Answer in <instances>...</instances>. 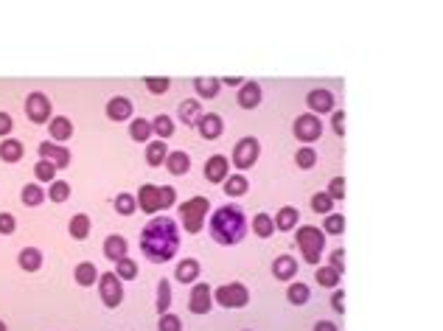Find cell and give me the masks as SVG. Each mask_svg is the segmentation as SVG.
Returning a JSON list of instances; mask_svg holds the SVG:
<instances>
[{
    "label": "cell",
    "instance_id": "1",
    "mask_svg": "<svg viewBox=\"0 0 443 331\" xmlns=\"http://www.w3.org/2000/svg\"><path fill=\"white\" fill-rule=\"evenodd\" d=\"M180 250V225L171 217H155L140 230V253L152 264H166Z\"/></svg>",
    "mask_w": 443,
    "mask_h": 331
},
{
    "label": "cell",
    "instance_id": "2",
    "mask_svg": "<svg viewBox=\"0 0 443 331\" xmlns=\"http://www.w3.org/2000/svg\"><path fill=\"white\" fill-rule=\"evenodd\" d=\"M208 233L216 245L222 247H233L239 245L242 238L247 236V217L239 205H225V208H216L211 214V222H208Z\"/></svg>",
    "mask_w": 443,
    "mask_h": 331
},
{
    "label": "cell",
    "instance_id": "3",
    "mask_svg": "<svg viewBox=\"0 0 443 331\" xmlns=\"http://www.w3.org/2000/svg\"><path fill=\"white\" fill-rule=\"evenodd\" d=\"M294 242H298V247L303 253V261L317 267L322 250H326V233L314 225H303V228H298V233H294Z\"/></svg>",
    "mask_w": 443,
    "mask_h": 331
},
{
    "label": "cell",
    "instance_id": "4",
    "mask_svg": "<svg viewBox=\"0 0 443 331\" xmlns=\"http://www.w3.org/2000/svg\"><path fill=\"white\" fill-rule=\"evenodd\" d=\"M177 210H180L183 230L199 233L205 228V217H208V210H211V202H208V197H191V199H186Z\"/></svg>",
    "mask_w": 443,
    "mask_h": 331
},
{
    "label": "cell",
    "instance_id": "5",
    "mask_svg": "<svg viewBox=\"0 0 443 331\" xmlns=\"http://www.w3.org/2000/svg\"><path fill=\"white\" fill-rule=\"evenodd\" d=\"M258 155H261V143H258V138L247 135V138H242L239 143L233 146L230 163L239 169V171H247V169H253V166L258 163Z\"/></svg>",
    "mask_w": 443,
    "mask_h": 331
},
{
    "label": "cell",
    "instance_id": "6",
    "mask_svg": "<svg viewBox=\"0 0 443 331\" xmlns=\"http://www.w3.org/2000/svg\"><path fill=\"white\" fill-rule=\"evenodd\" d=\"M99 295L107 309H118L124 304V281L115 273H99Z\"/></svg>",
    "mask_w": 443,
    "mask_h": 331
},
{
    "label": "cell",
    "instance_id": "7",
    "mask_svg": "<svg viewBox=\"0 0 443 331\" xmlns=\"http://www.w3.org/2000/svg\"><path fill=\"white\" fill-rule=\"evenodd\" d=\"M214 300L225 309H242L250 304V292L244 284H222L219 289H214Z\"/></svg>",
    "mask_w": 443,
    "mask_h": 331
},
{
    "label": "cell",
    "instance_id": "8",
    "mask_svg": "<svg viewBox=\"0 0 443 331\" xmlns=\"http://www.w3.org/2000/svg\"><path fill=\"white\" fill-rule=\"evenodd\" d=\"M292 132H294V138L303 140V143L309 146L312 140H320V135H322V121H320L317 115H312V112L298 115V118H294Z\"/></svg>",
    "mask_w": 443,
    "mask_h": 331
},
{
    "label": "cell",
    "instance_id": "9",
    "mask_svg": "<svg viewBox=\"0 0 443 331\" xmlns=\"http://www.w3.org/2000/svg\"><path fill=\"white\" fill-rule=\"evenodd\" d=\"M214 309V289L208 284H194L188 295V312L191 315H208Z\"/></svg>",
    "mask_w": 443,
    "mask_h": 331
},
{
    "label": "cell",
    "instance_id": "10",
    "mask_svg": "<svg viewBox=\"0 0 443 331\" xmlns=\"http://www.w3.org/2000/svg\"><path fill=\"white\" fill-rule=\"evenodd\" d=\"M25 115L31 118V124H48V118H51V99L45 93L25 96Z\"/></svg>",
    "mask_w": 443,
    "mask_h": 331
},
{
    "label": "cell",
    "instance_id": "11",
    "mask_svg": "<svg viewBox=\"0 0 443 331\" xmlns=\"http://www.w3.org/2000/svg\"><path fill=\"white\" fill-rule=\"evenodd\" d=\"M40 160L53 163L56 171H59V169H68V166H71V149H68V146H59V143L42 140V143H40Z\"/></svg>",
    "mask_w": 443,
    "mask_h": 331
},
{
    "label": "cell",
    "instance_id": "12",
    "mask_svg": "<svg viewBox=\"0 0 443 331\" xmlns=\"http://www.w3.org/2000/svg\"><path fill=\"white\" fill-rule=\"evenodd\" d=\"M197 132H199L205 140H216V138L225 132L222 115H216V112H202V118L197 121Z\"/></svg>",
    "mask_w": 443,
    "mask_h": 331
},
{
    "label": "cell",
    "instance_id": "13",
    "mask_svg": "<svg viewBox=\"0 0 443 331\" xmlns=\"http://www.w3.org/2000/svg\"><path fill=\"white\" fill-rule=\"evenodd\" d=\"M138 208L143 210V214H157V210H160V186H155V183L140 186V191H138Z\"/></svg>",
    "mask_w": 443,
    "mask_h": 331
},
{
    "label": "cell",
    "instance_id": "14",
    "mask_svg": "<svg viewBox=\"0 0 443 331\" xmlns=\"http://www.w3.org/2000/svg\"><path fill=\"white\" fill-rule=\"evenodd\" d=\"M227 169H230V163L225 155H211L208 163H205V180H208V183H225L230 177Z\"/></svg>",
    "mask_w": 443,
    "mask_h": 331
},
{
    "label": "cell",
    "instance_id": "15",
    "mask_svg": "<svg viewBox=\"0 0 443 331\" xmlns=\"http://www.w3.org/2000/svg\"><path fill=\"white\" fill-rule=\"evenodd\" d=\"M306 104L312 110V115H326V112H334V96L329 90H312L306 96Z\"/></svg>",
    "mask_w": 443,
    "mask_h": 331
},
{
    "label": "cell",
    "instance_id": "16",
    "mask_svg": "<svg viewBox=\"0 0 443 331\" xmlns=\"http://www.w3.org/2000/svg\"><path fill=\"white\" fill-rule=\"evenodd\" d=\"M261 104V84L247 79L242 87H239V107L242 110H255Z\"/></svg>",
    "mask_w": 443,
    "mask_h": 331
},
{
    "label": "cell",
    "instance_id": "17",
    "mask_svg": "<svg viewBox=\"0 0 443 331\" xmlns=\"http://www.w3.org/2000/svg\"><path fill=\"white\" fill-rule=\"evenodd\" d=\"M107 118L110 121H127V118H132V101L124 99V96H115L107 101Z\"/></svg>",
    "mask_w": 443,
    "mask_h": 331
},
{
    "label": "cell",
    "instance_id": "18",
    "mask_svg": "<svg viewBox=\"0 0 443 331\" xmlns=\"http://www.w3.org/2000/svg\"><path fill=\"white\" fill-rule=\"evenodd\" d=\"M48 132H51V138H53V140H59V146H62L65 140H71V138H73V124H71V118H65V115L51 118Z\"/></svg>",
    "mask_w": 443,
    "mask_h": 331
},
{
    "label": "cell",
    "instance_id": "19",
    "mask_svg": "<svg viewBox=\"0 0 443 331\" xmlns=\"http://www.w3.org/2000/svg\"><path fill=\"white\" fill-rule=\"evenodd\" d=\"M273 275L278 281H294V275H298V261L292 256H278L273 261Z\"/></svg>",
    "mask_w": 443,
    "mask_h": 331
},
{
    "label": "cell",
    "instance_id": "20",
    "mask_svg": "<svg viewBox=\"0 0 443 331\" xmlns=\"http://www.w3.org/2000/svg\"><path fill=\"white\" fill-rule=\"evenodd\" d=\"M127 250H129V245H127L124 236H107L104 238V258L118 264L121 258H127Z\"/></svg>",
    "mask_w": 443,
    "mask_h": 331
},
{
    "label": "cell",
    "instance_id": "21",
    "mask_svg": "<svg viewBox=\"0 0 443 331\" xmlns=\"http://www.w3.org/2000/svg\"><path fill=\"white\" fill-rule=\"evenodd\" d=\"M177 115H180L183 127H197V121L202 118V104H199V99H186V101L180 104V110H177Z\"/></svg>",
    "mask_w": 443,
    "mask_h": 331
},
{
    "label": "cell",
    "instance_id": "22",
    "mask_svg": "<svg viewBox=\"0 0 443 331\" xmlns=\"http://www.w3.org/2000/svg\"><path fill=\"white\" fill-rule=\"evenodd\" d=\"M23 155H25V149H23V143L17 138H3L0 140V160L3 163H20Z\"/></svg>",
    "mask_w": 443,
    "mask_h": 331
},
{
    "label": "cell",
    "instance_id": "23",
    "mask_svg": "<svg viewBox=\"0 0 443 331\" xmlns=\"http://www.w3.org/2000/svg\"><path fill=\"white\" fill-rule=\"evenodd\" d=\"M174 278L180 284H194L199 278V261L197 258H183L174 269Z\"/></svg>",
    "mask_w": 443,
    "mask_h": 331
},
{
    "label": "cell",
    "instance_id": "24",
    "mask_svg": "<svg viewBox=\"0 0 443 331\" xmlns=\"http://www.w3.org/2000/svg\"><path fill=\"white\" fill-rule=\"evenodd\" d=\"M73 278H76L79 286H93V284L99 281V269H96L93 261H81V264H76V269H73Z\"/></svg>",
    "mask_w": 443,
    "mask_h": 331
},
{
    "label": "cell",
    "instance_id": "25",
    "mask_svg": "<svg viewBox=\"0 0 443 331\" xmlns=\"http://www.w3.org/2000/svg\"><path fill=\"white\" fill-rule=\"evenodd\" d=\"M166 169H168V174H174V177H183V174H188V169H191V158L183 152H168V158H166Z\"/></svg>",
    "mask_w": 443,
    "mask_h": 331
},
{
    "label": "cell",
    "instance_id": "26",
    "mask_svg": "<svg viewBox=\"0 0 443 331\" xmlns=\"http://www.w3.org/2000/svg\"><path fill=\"white\" fill-rule=\"evenodd\" d=\"M298 222H301V214H298V208H292V205L281 208L275 214V219H273L275 230H294V225H298Z\"/></svg>",
    "mask_w": 443,
    "mask_h": 331
},
{
    "label": "cell",
    "instance_id": "27",
    "mask_svg": "<svg viewBox=\"0 0 443 331\" xmlns=\"http://www.w3.org/2000/svg\"><path fill=\"white\" fill-rule=\"evenodd\" d=\"M17 264L25 269V273H37V269L42 267V250H37V247H23L20 256H17Z\"/></svg>",
    "mask_w": 443,
    "mask_h": 331
},
{
    "label": "cell",
    "instance_id": "28",
    "mask_svg": "<svg viewBox=\"0 0 443 331\" xmlns=\"http://www.w3.org/2000/svg\"><path fill=\"white\" fill-rule=\"evenodd\" d=\"M219 87H222V82L214 79V76H199V79H194V90H197L199 99H216L219 96Z\"/></svg>",
    "mask_w": 443,
    "mask_h": 331
},
{
    "label": "cell",
    "instance_id": "29",
    "mask_svg": "<svg viewBox=\"0 0 443 331\" xmlns=\"http://www.w3.org/2000/svg\"><path fill=\"white\" fill-rule=\"evenodd\" d=\"M166 158H168L166 140H149V146H146V163H149L152 169H157L160 163H166Z\"/></svg>",
    "mask_w": 443,
    "mask_h": 331
},
{
    "label": "cell",
    "instance_id": "30",
    "mask_svg": "<svg viewBox=\"0 0 443 331\" xmlns=\"http://www.w3.org/2000/svg\"><path fill=\"white\" fill-rule=\"evenodd\" d=\"M286 297H289L292 306H306L309 297H312V289L306 284H301V281H292L289 289H286Z\"/></svg>",
    "mask_w": 443,
    "mask_h": 331
},
{
    "label": "cell",
    "instance_id": "31",
    "mask_svg": "<svg viewBox=\"0 0 443 331\" xmlns=\"http://www.w3.org/2000/svg\"><path fill=\"white\" fill-rule=\"evenodd\" d=\"M20 199H23V205H28V208H37V205L45 202V191H42V186H37V183H25L23 191H20Z\"/></svg>",
    "mask_w": 443,
    "mask_h": 331
},
{
    "label": "cell",
    "instance_id": "32",
    "mask_svg": "<svg viewBox=\"0 0 443 331\" xmlns=\"http://www.w3.org/2000/svg\"><path fill=\"white\" fill-rule=\"evenodd\" d=\"M68 233H71V238H87L90 236V217L87 214H76L73 219H71V225H68Z\"/></svg>",
    "mask_w": 443,
    "mask_h": 331
},
{
    "label": "cell",
    "instance_id": "33",
    "mask_svg": "<svg viewBox=\"0 0 443 331\" xmlns=\"http://www.w3.org/2000/svg\"><path fill=\"white\" fill-rule=\"evenodd\" d=\"M149 124H152V132L157 135V140H166V138H171V135H174V121H171L168 115H163V112H160V115H155Z\"/></svg>",
    "mask_w": 443,
    "mask_h": 331
},
{
    "label": "cell",
    "instance_id": "34",
    "mask_svg": "<svg viewBox=\"0 0 443 331\" xmlns=\"http://www.w3.org/2000/svg\"><path fill=\"white\" fill-rule=\"evenodd\" d=\"M247 186H250V183H247V177H244V174H233V177H227V180H225V186H222V188H225V194H227V197H242V194H247Z\"/></svg>",
    "mask_w": 443,
    "mask_h": 331
},
{
    "label": "cell",
    "instance_id": "35",
    "mask_svg": "<svg viewBox=\"0 0 443 331\" xmlns=\"http://www.w3.org/2000/svg\"><path fill=\"white\" fill-rule=\"evenodd\" d=\"M314 278H317L320 286H329V289H337L340 281H342V275L337 273V269H331L329 264H326V267H317V275H314Z\"/></svg>",
    "mask_w": 443,
    "mask_h": 331
},
{
    "label": "cell",
    "instance_id": "36",
    "mask_svg": "<svg viewBox=\"0 0 443 331\" xmlns=\"http://www.w3.org/2000/svg\"><path fill=\"white\" fill-rule=\"evenodd\" d=\"M253 230H255V236H261V238H270V236L275 233L273 217H270V214H255V217H253Z\"/></svg>",
    "mask_w": 443,
    "mask_h": 331
},
{
    "label": "cell",
    "instance_id": "37",
    "mask_svg": "<svg viewBox=\"0 0 443 331\" xmlns=\"http://www.w3.org/2000/svg\"><path fill=\"white\" fill-rule=\"evenodd\" d=\"M129 135H132L138 143L149 140V138H152V124L146 121V118H135V121L129 124Z\"/></svg>",
    "mask_w": 443,
    "mask_h": 331
},
{
    "label": "cell",
    "instance_id": "38",
    "mask_svg": "<svg viewBox=\"0 0 443 331\" xmlns=\"http://www.w3.org/2000/svg\"><path fill=\"white\" fill-rule=\"evenodd\" d=\"M155 306H157V315H166L168 306H171V284L166 278L157 284V300H155Z\"/></svg>",
    "mask_w": 443,
    "mask_h": 331
},
{
    "label": "cell",
    "instance_id": "39",
    "mask_svg": "<svg viewBox=\"0 0 443 331\" xmlns=\"http://www.w3.org/2000/svg\"><path fill=\"white\" fill-rule=\"evenodd\" d=\"M115 275L121 278V281H132V278H138V264L127 256V258H121L115 264Z\"/></svg>",
    "mask_w": 443,
    "mask_h": 331
},
{
    "label": "cell",
    "instance_id": "40",
    "mask_svg": "<svg viewBox=\"0 0 443 331\" xmlns=\"http://www.w3.org/2000/svg\"><path fill=\"white\" fill-rule=\"evenodd\" d=\"M48 197H51V202H65L71 197V183L68 180H53L48 188Z\"/></svg>",
    "mask_w": 443,
    "mask_h": 331
},
{
    "label": "cell",
    "instance_id": "41",
    "mask_svg": "<svg viewBox=\"0 0 443 331\" xmlns=\"http://www.w3.org/2000/svg\"><path fill=\"white\" fill-rule=\"evenodd\" d=\"M115 210H118L121 217H132L135 210H138V199H135L132 194H118V197H115Z\"/></svg>",
    "mask_w": 443,
    "mask_h": 331
},
{
    "label": "cell",
    "instance_id": "42",
    "mask_svg": "<svg viewBox=\"0 0 443 331\" xmlns=\"http://www.w3.org/2000/svg\"><path fill=\"white\" fill-rule=\"evenodd\" d=\"M320 230H322V233H331V236H342V233H345V217H342V214H329Z\"/></svg>",
    "mask_w": 443,
    "mask_h": 331
},
{
    "label": "cell",
    "instance_id": "43",
    "mask_svg": "<svg viewBox=\"0 0 443 331\" xmlns=\"http://www.w3.org/2000/svg\"><path fill=\"white\" fill-rule=\"evenodd\" d=\"M294 163H298V169L309 171L317 163V152H314L312 146H303V149H298V155H294Z\"/></svg>",
    "mask_w": 443,
    "mask_h": 331
},
{
    "label": "cell",
    "instance_id": "44",
    "mask_svg": "<svg viewBox=\"0 0 443 331\" xmlns=\"http://www.w3.org/2000/svg\"><path fill=\"white\" fill-rule=\"evenodd\" d=\"M34 177L40 180V183H53V180H56V166L48 163V160H40L34 166Z\"/></svg>",
    "mask_w": 443,
    "mask_h": 331
},
{
    "label": "cell",
    "instance_id": "45",
    "mask_svg": "<svg viewBox=\"0 0 443 331\" xmlns=\"http://www.w3.org/2000/svg\"><path fill=\"white\" fill-rule=\"evenodd\" d=\"M331 208H334V202L329 199V194L326 191H322V194H314L312 197V210H314V214H331Z\"/></svg>",
    "mask_w": 443,
    "mask_h": 331
},
{
    "label": "cell",
    "instance_id": "46",
    "mask_svg": "<svg viewBox=\"0 0 443 331\" xmlns=\"http://www.w3.org/2000/svg\"><path fill=\"white\" fill-rule=\"evenodd\" d=\"M157 328L160 331H183V320L177 317V315H160V320H157Z\"/></svg>",
    "mask_w": 443,
    "mask_h": 331
},
{
    "label": "cell",
    "instance_id": "47",
    "mask_svg": "<svg viewBox=\"0 0 443 331\" xmlns=\"http://www.w3.org/2000/svg\"><path fill=\"white\" fill-rule=\"evenodd\" d=\"M326 194H329L331 202L342 199V197H345V177H334L331 183H329V191H326Z\"/></svg>",
    "mask_w": 443,
    "mask_h": 331
},
{
    "label": "cell",
    "instance_id": "48",
    "mask_svg": "<svg viewBox=\"0 0 443 331\" xmlns=\"http://www.w3.org/2000/svg\"><path fill=\"white\" fill-rule=\"evenodd\" d=\"M17 230V219L12 214H6V210H0V233L3 236H12Z\"/></svg>",
    "mask_w": 443,
    "mask_h": 331
},
{
    "label": "cell",
    "instance_id": "49",
    "mask_svg": "<svg viewBox=\"0 0 443 331\" xmlns=\"http://www.w3.org/2000/svg\"><path fill=\"white\" fill-rule=\"evenodd\" d=\"M329 267L337 269V273L342 275V269H345V250H342V247H337V250L329 253Z\"/></svg>",
    "mask_w": 443,
    "mask_h": 331
},
{
    "label": "cell",
    "instance_id": "50",
    "mask_svg": "<svg viewBox=\"0 0 443 331\" xmlns=\"http://www.w3.org/2000/svg\"><path fill=\"white\" fill-rule=\"evenodd\" d=\"M168 84H171V82H168L166 76H160V79H146V90H149V93H157V96L166 93Z\"/></svg>",
    "mask_w": 443,
    "mask_h": 331
},
{
    "label": "cell",
    "instance_id": "51",
    "mask_svg": "<svg viewBox=\"0 0 443 331\" xmlns=\"http://www.w3.org/2000/svg\"><path fill=\"white\" fill-rule=\"evenodd\" d=\"M177 202V191L171 186H160V210L163 208H171Z\"/></svg>",
    "mask_w": 443,
    "mask_h": 331
},
{
    "label": "cell",
    "instance_id": "52",
    "mask_svg": "<svg viewBox=\"0 0 443 331\" xmlns=\"http://www.w3.org/2000/svg\"><path fill=\"white\" fill-rule=\"evenodd\" d=\"M12 127H14V121H12V115H9V112H3V110H0V138H9V135H12Z\"/></svg>",
    "mask_w": 443,
    "mask_h": 331
},
{
    "label": "cell",
    "instance_id": "53",
    "mask_svg": "<svg viewBox=\"0 0 443 331\" xmlns=\"http://www.w3.org/2000/svg\"><path fill=\"white\" fill-rule=\"evenodd\" d=\"M331 130H334L340 138L345 135V112H342V110H337V112L331 115Z\"/></svg>",
    "mask_w": 443,
    "mask_h": 331
},
{
    "label": "cell",
    "instance_id": "54",
    "mask_svg": "<svg viewBox=\"0 0 443 331\" xmlns=\"http://www.w3.org/2000/svg\"><path fill=\"white\" fill-rule=\"evenodd\" d=\"M331 306H334V312H340V315L345 312V292H342V289H337V292L331 295Z\"/></svg>",
    "mask_w": 443,
    "mask_h": 331
},
{
    "label": "cell",
    "instance_id": "55",
    "mask_svg": "<svg viewBox=\"0 0 443 331\" xmlns=\"http://www.w3.org/2000/svg\"><path fill=\"white\" fill-rule=\"evenodd\" d=\"M314 331H337V326L329 320H320V323H314Z\"/></svg>",
    "mask_w": 443,
    "mask_h": 331
},
{
    "label": "cell",
    "instance_id": "56",
    "mask_svg": "<svg viewBox=\"0 0 443 331\" xmlns=\"http://www.w3.org/2000/svg\"><path fill=\"white\" fill-rule=\"evenodd\" d=\"M225 84H227V87H242V84H244V79H239V76H227V79H225Z\"/></svg>",
    "mask_w": 443,
    "mask_h": 331
},
{
    "label": "cell",
    "instance_id": "57",
    "mask_svg": "<svg viewBox=\"0 0 443 331\" xmlns=\"http://www.w3.org/2000/svg\"><path fill=\"white\" fill-rule=\"evenodd\" d=\"M0 331H6V323L3 320H0Z\"/></svg>",
    "mask_w": 443,
    "mask_h": 331
}]
</instances>
